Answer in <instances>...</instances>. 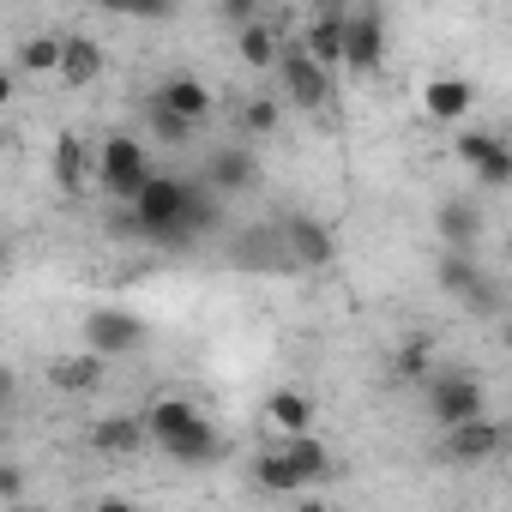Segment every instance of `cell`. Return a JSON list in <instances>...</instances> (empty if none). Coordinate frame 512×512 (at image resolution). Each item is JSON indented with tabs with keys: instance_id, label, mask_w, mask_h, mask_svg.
I'll list each match as a JSON object with an SVG mask.
<instances>
[{
	"instance_id": "obj_1",
	"label": "cell",
	"mask_w": 512,
	"mask_h": 512,
	"mask_svg": "<svg viewBox=\"0 0 512 512\" xmlns=\"http://www.w3.org/2000/svg\"><path fill=\"white\" fill-rule=\"evenodd\" d=\"M211 223H217V193L211 187H193L181 175H157L127 205V229L139 241H157V247H181L187 235H205Z\"/></svg>"
},
{
	"instance_id": "obj_2",
	"label": "cell",
	"mask_w": 512,
	"mask_h": 512,
	"mask_svg": "<svg viewBox=\"0 0 512 512\" xmlns=\"http://www.w3.org/2000/svg\"><path fill=\"white\" fill-rule=\"evenodd\" d=\"M151 181H157V169H151L145 139H133V133H109V139L97 145V187H103L109 199L133 205Z\"/></svg>"
},
{
	"instance_id": "obj_3",
	"label": "cell",
	"mask_w": 512,
	"mask_h": 512,
	"mask_svg": "<svg viewBox=\"0 0 512 512\" xmlns=\"http://www.w3.org/2000/svg\"><path fill=\"white\" fill-rule=\"evenodd\" d=\"M278 79H284V97H290L296 109H308V115L332 103V73H326V67H320L308 49H302V37H290V43H284Z\"/></svg>"
},
{
	"instance_id": "obj_4",
	"label": "cell",
	"mask_w": 512,
	"mask_h": 512,
	"mask_svg": "<svg viewBox=\"0 0 512 512\" xmlns=\"http://www.w3.org/2000/svg\"><path fill=\"white\" fill-rule=\"evenodd\" d=\"M145 338H151V332H145V320H139L133 308H91V314H85V350L103 356V362L133 356Z\"/></svg>"
},
{
	"instance_id": "obj_5",
	"label": "cell",
	"mask_w": 512,
	"mask_h": 512,
	"mask_svg": "<svg viewBox=\"0 0 512 512\" xmlns=\"http://www.w3.org/2000/svg\"><path fill=\"white\" fill-rule=\"evenodd\" d=\"M428 416H434L446 434L464 428V422H476V416H482V380L464 374V368L434 374V380H428Z\"/></svg>"
},
{
	"instance_id": "obj_6",
	"label": "cell",
	"mask_w": 512,
	"mask_h": 512,
	"mask_svg": "<svg viewBox=\"0 0 512 512\" xmlns=\"http://www.w3.org/2000/svg\"><path fill=\"white\" fill-rule=\"evenodd\" d=\"M205 422H211V416H205L193 398H181V392H163V398L145 404V434H151V446H163V452H175L181 440H193Z\"/></svg>"
},
{
	"instance_id": "obj_7",
	"label": "cell",
	"mask_w": 512,
	"mask_h": 512,
	"mask_svg": "<svg viewBox=\"0 0 512 512\" xmlns=\"http://www.w3.org/2000/svg\"><path fill=\"white\" fill-rule=\"evenodd\" d=\"M452 151H458V163L482 181V193L512 187V145H506V139H494V133H458Z\"/></svg>"
},
{
	"instance_id": "obj_8",
	"label": "cell",
	"mask_w": 512,
	"mask_h": 512,
	"mask_svg": "<svg viewBox=\"0 0 512 512\" xmlns=\"http://www.w3.org/2000/svg\"><path fill=\"white\" fill-rule=\"evenodd\" d=\"M350 19H356V7H314V19H308V31H302V49L326 67V73H338L344 67V55H350Z\"/></svg>"
},
{
	"instance_id": "obj_9",
	"label": "cell",
	"mask_w": 512,
	"mask_h": 512,
	"mask_svg": "<svg viewBox=\"0 0 512 512\" xmlns=\"http://www.w3.org/2000/svg\"><path fill=\"white\" fill-rule=\"evenodd\" d=\"M278 235H284V253H290L296 266H308V272H326V266L338 260V235H332L320 217H308V211H290Z\"/></svg>"
},
{
	"instance_id": "obj_10",
	"label": "cell",
	"mask_w": 512,
	"mask_h": 512,
	"mask_svg": "<svg viewBox=\"0 0 512 512\" xmlns=\"http://www.w3.org/2000/svg\"><path fill=\"white\" fill-rule=\"evenodd\" d=\"M55 187L67 199H85L97 187V145L91 139H79V133H61L55 139Z\"/></svg>"
},
{
	"instance_id": "obj_11",
	"label": "cell",
	"mask_w": 512,
	"mask_h": 512,
	"mask_svg": "<svg viewBox=\"0 0 512 512\" xmlns=\"http://www.w3.org/2000/svg\"><path fill=\"white\" fill-rule=\"evenodd\" d=\"M380 61H386V13H380V7H356L344 67H350V73H380Z\"/></svg>"
},
{
	"instance_id": "obj_12",
	"label": "cell",
	"mask_w": 512,
	"mask_h": 512,
	"mask_svg": "<svg viewBox=\"0 0 512 512\" xmlns=\"http://www.w3.org/2000/svg\"><path fill=\"white\" fill-rule=\"evenodd\" d=\"M434 235L446 241V253H470V247L482 241V205L464 199V193L440 199V211H434Z\"/></svg>"
},
{
	"instance_id": "obj_13",
	"label": "cell",
	"mask_w": 512,
	"mask_h": 512,
	"mask_svg": "<svg viewBox=\"0 0 512 512\" xmlns=\"http://www.w3.org/2000/svg\"><path fill=\"white\" fill-rule=\"evenodd\" d=\"M151 103L199 127V121L211 115V85H205V79H193V73H169V79H163V85L151 91Z\"/></svg>"
},
{
	"instance_id": "obj_14",
	"label": "cell",
	"mask_w": 512,
	"mask_h": 512,
	"mask_svg": "<svg viewBox=\"0 0 512 512\" xmlns=\"http://www.w3.org/2000/svg\"><path fill=\"white\" fill-rule=\"evenodd\" d=\"M500 446H506V428L488 422V416H476V422H464V428H452V434L440 440V452H446L452 464H482V458H494Z\"/></svg>"
},
{
	"instance_id": "obj_15",
	"label": "cell",
	"mask_w": 512,
	"mask_h": 512,
	"mask_svg": "<svg viewBox=\"0 0 512 512\" xmlns=\"http://www.w3.org/2000/svg\"><path fill=\"white\" fill-rule=\"evenodd\" d=\"M253 181H260V163H253L247 145H217V151L205 157V187H211V193H241V187H253Z\"/></svg>"
},
{
	"instance_id": "obj_16",
	"label": "cell",
	"mask_w": 512,
	"mask_h": 512,
	"mask_svg": "<svg viewBox=\"0 0 512 512\" xmlns=\"http://www.w3.org/2000/svg\"><path fill=\"white\" fill-rule=\"evenodd\" d=\"M470 103H476V85H470V79L440 73V79H428V85H422V109H428V121H464V115H470Z\"/></svg>"
},
{
	"instance_id": "obj_17",
	"label": "cell",
	"mask_w": 512,
	"mask_h": 512,
	"mask_svg": "<svg viewBox=\"0 0 512 512\" xmlns=\"http://www.w3.org/2000/svg\"><path fill=\"white\" fill-rule=\"evenodd\" d=\"M103 374H109V362L85 350V356H61V362L49 368V386H61L67 398H91V392L103 386Z\"/></svg>"
},
{
	"instance_id": "obj_18",
	"label": "cell",
	"mask_w": 512,
	"mask_h": 512,
	"mask_svg": "<svg viewBox=\"0 0 512 512\" xmlns=\"http://www.w3.org/2000/svg\"><path fill=\"white\" fill-rule=\"evenodd\" d=\"M145 440H151L145 434V416H103V422H91V446L109 452V458H133Z\"/></svg>"
},
{
	"instance_id": "obj_19",
	"label": "cell",
	"mask_w": 512,
	"mask_h": 512,
	"mask_svg": "<svg viewBox=\"0 0 512 512\" xmlns=\"http://www.w3.org/2000/svg\"><path fill=\"white\" fill-rule=\"evenodd\" d=\"M266 428H272V434H284V440H296V434H308V428H314V404H308L302 392H290V386H284V392H272V398H266Z\"/></svg>"
},
{
	"instance_id": "obj_20",
	"label": "cell",
	"mask_w": 512,
	"mask_h": 512,
	"mask_svg": "<svg viewBox=\"0 0 512 512\" xmlns=\"http://www.w3.org/2000/svg\"><path fill=\"white\" fill-rule=\"evenodd\" d=\"M284 43H290V37H278V31H272L266 19H260V25H247V31L235 37V49H241V61H247L253 73H266V67L278 73V61H284Z\"/></svg>"
},
{
	"instance_id": "obj_21",
	"label": "cell",
	"mask_w": 512,
	"mask_h": 512,
	"mask_svg": "<svg viewBox=\"0 0 512 512\" xmlns=\"http://www.w3.org/2000/svg\"><path fill=\"white\" fill-rule=\"evenodd\" d=\"M253 488H266V494H296V488H308V482H302V470L272 446V452L253 458Z\"/></svg>"
},
{
	"instance_id": "obj_22",
	"label": "cell",
	"mask_w": 512,
	"mask_h": 512,
	"mask_svg": "<svg viewBox=\"0 0 512 512\" xmlns=\"http://www.w3.org/2000/svg\"><path fill=\"white\" fill-rule=\"evenodd\" d=\"M61 55H67V37L49 31V37H25L19 55H13V67H19V73H55V79H61Z\"/></svg>"
},
{
	"instance_id": "obj_23",
	"label": "cell",
	"mask_w": 512,
	"mask_h": 512,
	"mask_svg": "<svg viewBox=\"0 0 512 512\" xmlns=\"http://www.w3.org/2000/svg\"><path fill=\"white\" fill-rule=\"evenodd\" d=\"M434 284H440L446 296H458V302H470V296H476V284H482V266L470 260V253H446V260L434 266Z\"/></svg>"
},
{
	"instance_id": "obj_24",
	"label": "cell",
	"mask_w": 512,
	"mask_h": 512,
	"mask_svg": "<svg viewBox=\"0 0 512 512\" xmlns=\"http://www.w3.org/2000/svg\"><path fill=\"white\" fill-rule=\"evenodd\" d=\"M103 73V49L91 37H67V55H61V85H91Z\"/></svg>"
},
{
	"instance_id": "obj_25",
	"label": "cell",
	"mask_w": 512,
	"mask_h": 512,
	"mask_svg": "<svg viewBox=\"0 0 512 512\" xmlns=\"http://www.w3.org/2000/svg\"><path fill=\"white\" fill-rule=\"evenodd\" d=\"M278 452L302 470V482H320V476H332V452L314 440V434H296V440H278Z\"/></svg>"
},
{
	"instance_id": "obj_26",
	"label": "cell",
	"mask_w": 512,
	"mask_h": 512,
	"mask_svg": "<svg viewBox=\"0 0 512 512\" xmlns=\"http://www.w3.org/2000/svg\"><path fill=\"white\" fill-rule=\"evenodd\" d=\"M428 356H434V338H422V332H410V344L398 350V362H392V374H398V380H422V386H428V380H434V374H428Z\"/></svg>"
},
{
	"instance_id": "obj_27",
	"label": "cell",
	"mask_w": 512,
	"mask_h": 512,
	"mask_svg": "<svg viewBox=\"0 0 512 512\" xmlns=\"http://www.w3.org/2000/svg\"><path fill=\"white\" fill-rule=\"evenodd\" d=\"M278 127V97H247L241 103V133L247 139H266Z\"/></svg>"
},
{
	"instance_id": "obj_28",
	"label": "cell",
	"mask_w": 512,
	"mask_h": 512,
	"mask_svg": "<svg viewBox=\"0 0 512 512\" xmlns=\"http://www.w3.org/2000/svg\"><path fill=\"white\" fill-rule=\"evenodd\" d=\"M145 109H151V133H157L163 145H187V139H193V121H181V115H169V109H157L151 97H145Z\"/></svg>"
},
{
	"instance_id": "obj_29",
	"label": "cell",
	"mask_w": 512,
	"mask_h": 512,
	"mask_svg": "<svg viewBox=\"0 0 512 512\" xmlns=\"http://www.w3.org/2000/svg\"><path fill=\"white\" fill-rule=\"evenodd\" d=\"M217 19H223V25H229V31H235V37H241V31H247V25H260V7H253V0H229V7H223V13H217Z\"/></svg>"
},
{
	"instance_id": "obj_30",
	"label": "cell",
	"mask_w": 512,
	"mask_h": 512,
	"mask_svg": "<svg viewBox=\"0 0 512 512\" xmlns=\"http://www.w3.org/2000/svg\"><path fill=\"white\" fill-rule=\"evenodd\" d=\"M19 488H25V470H19V464H0V494L19 500Z\"/></svg>"
},
{
	"instance_id": "obj_31",
	"label": "cell",
	"mask_w": 512,
	"mask_h": 512,
	"mask_svg": "<svg viewBox=\"0 0 512 512\" xmlns=\"http://www.w3.org/2000/svg\"><path fill=\"white\" fill-rule=\"evenodd\" d=\"M91 512H139V506H133V500H121V494H103Z\"/></svg>"
},
{
	"instance_id": "obj_32",
	"label": "cell",
	"mask_w": 512,
	"mask_h": 512,
	"mask_svg": "<svg viewBox=\"0 0 512 512\" xmlns=\"http://www.w3.org/2000/svg\"><path fill=\"white\" fill-rule=\"evenodd\" d=\"M290 512H332V506H326V500H296Z\"/></svg>"
},
{
	"instance_id": "obj_33",
	"label": "cell",
	"mask_w": 512,
	"mask_h": 512,
	"mask_svg": "<svg viewBox=\"0 0 512 512\" xmlns=\"http://www.w3.org/2000/svg\"><path fill=\"white\" fill-rule=\"evenodd\" d=\"M506 260H512V229H506Z\"/></svg>"
},
{
	"instance_id": "obj_34",
	"label": "cell",
	"mask_w": 512,
	"mask_h": 512,
	"mask_svg": "<svg viewBox=\"0 0 512 512\" xmlns=\"http://www.w3.org/2000/svg\"><path fill=\"white\" fill-rule=\"evenodd\" d=\"M506 440H512V428H506Z\"/></svg>"
}]
</instances>
